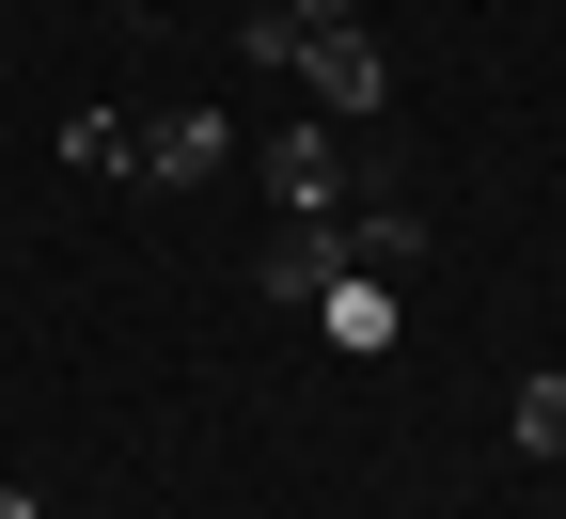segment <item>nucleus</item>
<instances>
[{
  "label": "nucleus",
  "mask_w": 566,
  "mask_h": 519,
  "mask_svg": "<svg viewBox=\"0 0 566 519\" xmlns=\"http://www.w3.org/2000/svg\"><path fill=\"white\" fill-rule=\"evenodd\" d=\"M300 80H315V111L331 126H378L394 111V63H378V32L346 17V32H300Z\"/></svg>",
  "instance_id": "1"
},
{
  "label": "nucleus",
  "mask_w": 566,
  "mask_h": 519,
  "mask_svg": "<svg viewBox=\"0 0 566 519\" xmlns=\"http://www.w3.org/2000/svg\"><path fill=\"white\" fill-rule=\"evenodd\" d=\"M205 174H221V111H142V174H126V189L174 205V189H205Z\"/></svg>",
  "instance_id": "2"
},
{
  "label": "nucleus",
  "mask_w": 566,
  "mask_h": 519,
  "mask_svg": "<svg viewBox=\"0 0 566 519\" xmlns=\"http://www.w3.org/2000/svg\"><path fill=\"white\" fill-rule=\"evenodd\" d=\"M315 331H331L346 362H378V346H394V283H378V268H331V283H315Z\"/></svg>",
  "instance_id": "3"
},
{
  "label": "nucleus",
  "mask_w": 566,
  "mask_h": 519,
  "mask_svg": "<svg viewBox=\"0 0 566 519\" xmlns=\"http://www.w3.org/2000/svg\"><path fill=\"white\" fill-rule=\"evenodd\" d=\"M331 268H346V237H331V220H283V237L252 252V283H268V300H300V315H315V283H331Z\"/></svg>",
  "instance_id": "4"
},
{
  "label": "nucleus",
  "mask_w": 566,
  "mask_h": 519,
  "mask_svg": "<svg viewBox=\"0 0 566 519\" xmlns=\"http://www.w3.org/2000/svg\"><path fill=\"white\" fill-rule=\"evenodd\" d=\"M268 205L283 220H331V126H268Z\"/></svg>",
  "instance_id": "5"
},
{
  "label": "nucleus",
  "mask_w": 566,
  "mask_h": 519,
  "mask_svg": "<svg viewBox=\"0 0 566 519\" xmlns=\"http://www.w3.org/2000/svg\"><path fill=\"white\" fill-rule=\"evenodd\" d=\"M63 174H142V111H80L63 126Z\"/></svg>",
  "instance_id": "6"
},
{
  "label": "nucleus",
  "mask_w": 566,
  "mask_h": 519,
  "mask_svg": "<svg viewBox=\"0 0 566 519\" xmlns=\"http://www.w3.org/2000/svg\"><path fill=\"white\" fill-rule=\"evenodd\" d=\"M409 252H424V220H409V205H378V220H363V237H346V268H378V283H394Z\"/></svg>",
  "instance_id": "7"
},
{
  "label": "nucleus",
  "mask_w": 566,
  "mask_h": 519,
  "mask_svg": "<svg viewBox=\"0 0 566 519\" xmlns=\"http://www.w3.org/2000/svg\"><path fill=\"white\" fill-rule=\"evenodd\" d=\"M520 457H566V378H520Z\"/></svg>",
  "instance_id": "8"
},
{
  "label": "nucleus",
  "mask_w": 566,
  "mask_h": 519,
  "mask_svg": "<svg viewBox=\"0 0 566 519\" xmlns=\"http://www.w3.org/2000/svg\"><path fill=\"white\" fill-rule=\"evenodd\" d=\"M283 17H300V32H346V17H363V0H283Z\"/></svg>",
  "instance_id": "9"
},
{
  "label": "nucleus",
  "mask_w": 566,
  "mask_h": 519,
  "mask_svg": "<svg viewBox=\"0 0 566 519\" xmlns=\"http://www.w3.org/2000/svg\"><path fill=\"white\" fill-rule=\"evenodd\" d=\"M0 519H48V504H32V488H0Z\"/></svg>",
  "instance_id": "10"
}]
</instances>
